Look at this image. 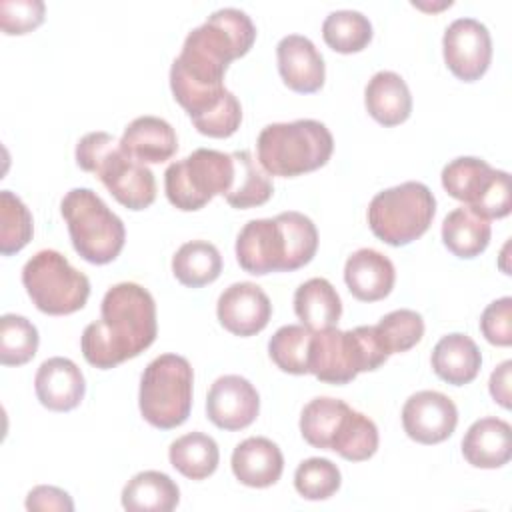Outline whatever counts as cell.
Returning a JSON list of instances; mask_svg holds the SVG:
<instances>
[{"mask_svg": "<svg viewBox=\"0 0 512 512\" xmlns=\"http://www.w3.org/2000/svg\"><path fill=\"white\" fill-rule=\"evenodd\" d=\"M256 40V26L240 8H220L192 28L170 66V88L192 122L216 110L230 90L224 86L228 64L244 56Z\"/></svg>", "mask_w": 512, "mask_h": 512, "instance_id": "cell-1", "label": "cell"}, {"mask_svg": "<svg viewBox=\"0 0 512 512\" xmlns=\"http://www.w3.org/2000/svg\"><path fill=\"white\" fill-rule=\"evenodd\" d=\"M158 332L156 302L136 282H118L106 290L100 320L90 322L80 338L88 364L110 370L144 352Z\"/></svg>", "mask_w": 512, "mask_h": 512, "instance_id": "cell-2", "label": "cell"}, {"mask_svg": "<svg viewBox=\"0 0 512 512\" xmlns=\"http://www.w3.org/2000/svg\"><path fill=\"white\" fill-rule=\"evenodd\" d=\"M318 248L314 222L296 210L248 220L236 238L238 264L254 274L292 272L308 264Z\"/></svg>", "mask_w": 512, "mask_h": 512, "instance_id": "cell-3", "label": "cell"}, {"mask_svg": "<svg viewBox=\"0 0 512 512\" xmlns=\"http://www.w3.org/2000/svg\"><path fill=\"white\" fill-rule=\"evenodd\" d=\"M76 164L96 174L108 192L130 210H144L156 198L152 170L128 156L108 132H88L76 144Z\"/></svg>", "mask_w": 512, "mask_h": 512, "instance_id": "cell-4", "label": "cell"}, {"mask_svg": "<svg viewBox=\"0 0 512 512\" xmlns=\"http://www.w3.org/2000/svg\"><path fill=\"white\" fill-rule=\"evenodd\" d=\"M334 150L326 124L312 118L274 122L260 130L256 140L258 164L272 176H300L324 166Z\"/></svg>", "mask_w": 512, "mask_h": 512, "instance_id": "cell-5", "label": "cell"}, {"mask_svg": "<svg viewBox=\"0 0 512 512\" xmlns=\"http://www.w3.org/2000/svg\"><path fill=\"white\" fill-rule=\"evenodd\" d=\"M388 356L374 326H356L352 330L332 326L312 332L308 372L320 382L348 384L360 372L380 368Z\"/></svg>", "mask_w": 512, "mask_h": 512, "instance_id": "cell-6", "label": "cell"}, {"mask_svg": "<svg viewBox=\"0 0 512 512\" xmlns=\"http://www.w3.org/2000/svg\"><path fill=\"white\" fill-rule=\"evenodd\" d=\"M74 250L90 264H108L124 248L126 228L92 188H72L60 202Z\"/></svg>", "mask_w": 512, "mask_h": 512, "instance_id": "cell-7", "label": "cell"}, {"mask_svg": "<svg viewBox=\"0 0 512 512\" xmlns=\"http://www.w3.org/2000/svg\"><path fill=\"white\" fill-rule=\"evenodd\" d=\"M194 372L180 354H160L142 372L138 406L144 420L160 430L184 424L192 410Z\"/></svg>", "mask_w": 512, "mask_h": 512, "instance_id": "cell-8", "label": "cell"}, {"mask_svg": "<svg viewBox=\"0 0 512 512\" xmlns=\"http://www.w3.org/2000/svg\"><path fill=\"white\" fill-rule=\"evenodd\" d=\"M436 198L416 180L378 192L368 204V224L376 238L390 246H406L420 238L432 224Z\"/></svg>", "mask_w": 512, "mask_h": 512, "instance_id": "cell-9", "label": "cell"}, {"mask_svg": "<svg viewBox=\"0 0 512 512\" xmlns=\"http://www.w3.org/2000/svg\"><path fill=\"white\" fill-rule=\"evenodd\" d=\"M22 284L32 304L52 316L72 314L84 308L90 296V280L76 270L64 254L38 250L22 268Z\"/></svg>", "mask_w": 512, "mask_h": 512, "instance_id": "cell-10", "label": "cell"}, {"mask_svg": "<svg viewBox=\"0 0 512 512\" xmlns=\"http://www.w3.org/2000/svg\"><path fill=\"white\" fill-rule=\"evenodd\" d=\"M234 178L232 154L196 148L164 172V190L172 206L184 212L204 208L216 194L226 196Z\"/></svg>", "mask_w": 512, "mask_h": 512, "instance_id": "cell-11", "label": "cell"}, {"mask_svg": "<svg viewBox=\"0 0 512 512\" xmlns=\"http://www.w3.org/2000/svg\"><path fill=\"white\" fill-rule=\"evenodd\" d=\"M444 190L464 202L478 216L492 220L504 218L512 210L510 174L492 168L476 156H460L442 168Z\"/></svg>", "mask_w": 512, "mask_h": 512, "instance_id": "cell-12", "label": "cell"}, {"mask_svg": "<svg viewBox=\"0 0 512 512\" xmlns=\"http://www.w3.org/2000/svg\"><path fill=\"white\" fill-rule=\"evenodd\" d=\"M442 52L448 70L456 78L474 82L484 76L492 60L490 32L476 18H456L444 30Z\"/></svg>", "mask_w": 512, "mask_h": 512, "instance_id": "cell-13", "label": "cell"}, {"mask_svg": "<svg viewBox=\"0 0 512 512\" xmlns=\"http://www.w3.org/2000/svg\"><path fill=\"white\" fill-rule=\"evenodd\" d=\"M458 424L456 404L438 390H420L402 406L404 432L420 444H438L452 436Z\"/></svg>", "mask_w": 512, "mask_h": 512, "instance_id": "cell-14", "label": "cell"}, {"mask_svg": "<svg viewBox=\"0 0 512 512\" xmlns=\"http://www.w3.org/2000/svg\"><path fill=\"white\" fill-rule=\"evenodd\" d=\"M260 410L256 388L238 374L216 378L206 396V414L222 430H242L250 426Z\"/></svg>", "mask_w": 512, "mask_h": 512, "instance_id": "cell-15", "label": "cell"}, {"mask_svg": "<svg viewBox=\"0 0 512 512\" xmlns=\"http://www.w3.org/2000/svg\"><path fill=\"white\" fill-rule=\"evenodd\" d=\"M216 316L236 336H254L266 328L272 316L268 294L254 282H234L218 296Z\"/></svg>", "mask_w": 512, "mask_h": 512, "instance_id": "cell-16", "label": "cell"}, {"mask_svg": "<svg viewBox=\"0 0 512 512\" xmlns=\"http://www.w3.org/2000/svg\"><path fill=\"white\" fill-rule=\"evenodd\" d=\"M278 72L284 84L300 94L322 88L326 66L314 42L302 34H288L276 44Z\"/></svg>", "mask_w": 512, "mask_h": 512, "instance_id": "cell-17", "label": "cell"}, {"mask_svg": "<svg viewBox=\"0 0 512 512\" xmlns=\"http://www.w3.org/2000/svg\"><path fill=\"white\" fill-rule=\"evenodd\" d=\"M34 390L40 404L54 412H68L76 408L86 392L82 370L64 356L44 360L34 376Z\"/></svg>", "mask_w": 512, "mask_h": 512, "instance_id": "cell-18", "label": "cell"}, {"mask_svg": "<svg viewBox=\"0 0 512 512\" xmlns=\"http://www.w3.org/2000/svg\"><path fill=\"white\" fill-rule=\"evenodd\" d=\"M394 280L392 260L374 248H360L346 258L344 282L350 294L362 302L386 298L394 288Z\"/></svg>", "mask_w": 512, "mask_h": 512, "instance_id": "cell-19", "label": "cell"}, {"mask_svg": "<svg viewBox=\"0 0 512 512\" xmlns=\"http://www.w3.org/2000/svg\"><path fill=\"white\" fill-rule=\"evenodd\" d=\"M230 464L236 480L244 486L268 488L280 480L284 456L278 444L270 438L250 436L236 444Z\"/></svg>", "mask_w": 512, "mask_h": 512, "instance_id": "cell-20", "label": "cell"}, {"mask_svg": "<svg viewBox=\"0 0 512 512\" xmlns=\"http://www.w3.org/2000/svg\"><path fill=\"white\" fill-rule=\"evenodd\" d=\"M120 148L142 164H160L178 150L174 128L158 116H138L122 132Z\"/></svg>", "mask_w": 512, "mask_h": 512, "instance_id": "cell-21", "label": "cell"}, {"mask_svg": "<svg viewBox=\"0 0 512 512\" xmlns=\"http://www.w3.org/2000/svg\"><path fill=\"white\" fill-rule=\"evenodd\" d=\"M462 454L474 468H500L512 456V428L506 420L486 416L470 424L462 438Z\"/></svg>", "mask_w": 512, "mask_h": 512, "instance_id": "cell-22", "label": "cell"}, {"mask_svg": "<svg viewBox=\"0 0 512 512\" xmlns=\"http://www.w3.org/2000/svg\"><path fill=\"white\" fill-rule=\"evenodd\" d=\"M364 104L368 114L382 126L402 124L412 112V94L406 80L392 72H376L364 88Z\"/></svg>", "mask_w": 512, "mask_h": 512, "instance_id": "cell-23", "label": "cell"}, {"mask_svg": "<svg viewBox=\"0 0 512 512\" xmlns=\"http://www.w3.org/2000/svg\"><path fill=\"white\" fill-rule=\"evenodd\" d=\"M430 362L438 378L452 386H464L478 376L482 356L470 336L452 332L436 342Z\"/></svg>", "mask_w": 512, "mask_h": 512, "instance_id": "cell-24", "label": "cell"}, {"mask_svg": "<svg viewBox=\"0 0 512 512\" xmlns=\"http://www.w3.org/2000/svg\"><path fill=\"white\" fill-rule=\"evenodd\" d=\"M294 312L312 332L332 328L342 314V300L326 278H310L294 292Z\"/></svg>", "mask_w": 512, "mask_h": 512, "instance_id": "cell-25", "label": "cell"}, {"mask_svg": "<svg viewBox=\"0 0 512 512\" xmlns=\"http://www.w3.org/2000/svg\"><path fill=\"white\" fill-rule=\"evenodd\" d=\"M178 502L176 482L158 470L138 472L122 488V506L130 512H170Z\"/></svg>", "mask_w": 512, "mask_h": 512, "instance_id": "cell-26", "label": "cell"}, {"mask_svg": "<svg viewBox=\"0 0 512 512\" xmlns=\"http://www.w3.org/2000/svg\"><path fill=\"white\" fill-rule=\"evenodd\" d=\"M490 222L468 206H458L442 220V242L458 258L482 254L490 242Z\"/></svg>", "mask_w": 512, "mask_h": 512, "instance_id": "cell-27", "label": "cell"}, {"mask_svg": "<svg viewBox=\"0 0 512 512\" xmlns=\"http://www.w3.org/2000/svg\"><path fill=\"white\" fill-rule=\"evenodd\" d=\"M168 460L182 476L204 480L216 472L220 450L212 436L204 432H188L170 444Z\"/></svg>", "mask_w": 512, "mask_h": 512, "instance_id": "cell-28", "label": "cell"}, {"mask_svg": "<svg viewBox=\"0 0 512 512\" xmlns=\"http://www.w3.org/2000/svg\"><path fill=\"white\" fill-rule=\"evenodd\" d=\"M234 178L228 194L224 196L232 208H254L264 204L272 192L274 184L268 172L254 160L250 150L232 152Z\"/></svg>", "mask_w": 512, "mask_h": 512, "instance_id": "cell-29", "label": "cell"}, {"mask_svg": "<svg viewBox=\"0 0 512 512\" xmlns=\"http://www.w3.org/2000/svg\"><path fill=\"white\" fill-rule=\"evenodd\" d=\"M176 280L188 288H200L214 282L222 272V256L208 240L184 242L172 256Z\"/></svg>", "mask_w": 512, "mask_h": 512, "instance_id": "cell-30", "label": "cell"}, {"mask_svg": "<svg viewBox=\"0 0 512 512\" xmlns=\"http://www.w3.org/2000/svg\"><path fill=\"white\" fill-rule=\"evenodd\" d=\"M350 406L344 400L318 396L312 398L300 414V434L302 438L320 450H330L334 436L348 414Z\"/></svg>", "mask_w": 512, "mask_h": 512, "instance_id": "cell-31", "label": "cell"}, {"mask_svg": "<svg viewBox=\"0 0 512 512\" xmlns=\"http://www.w3.org/2000/svg\"><path fill=\"white\" fill-rule=\"evenodd\" d=\"M322 38L336 52H360L372 40V24L358 10H334L322 22Z\"/></svg>", "mask_w": 512, "mask_h": 512, "instance_id": "cell-32", "label": "cell"}, {"mask_svg": "<svg viewBox=\"0 0 512 512\" xmlns=\"http://www.w3.org/2000/svg\"><path fill=\"white\" fill-rule=\"evenodd\" d=\"M330 450L350 462H362L374 456L378 450V428L374 420L350 408L334 436Z\"/></svg>", "mask_w": 512, "mask_h": 512, "instance_id": "cell-33", "label": "cell"}, {"mask_svg": "<svg viewBox=\"0 0 512 512\" xmlns=\"http://www.w3.org/2000/svg\"><path fill=\"white\" fill-rule=\"evenodd\" d=\"M312 330L302 324H286L268 340L272 362L288 374H308V348Z\"/></svg>", "mask_w": 512, "mask_h": 512, "instance_id": "cell-34", "label": "cell"}, {"mask_svg": "<svg viewBox=\"0 0 512 512\" xmlns=\"http://www.w3.org/2000/svg\"><path fill=\"white\" fill-rule=\"evenodd\" d=\"M36 326L20 314H2L0 318V362L4 366H22L36 356Z\"/></svg>", "mask_w": 512, "mask_h": 512, "instance_id": "cell-35", "label": "cell"}, {"mask_svg": "<svg viewBox=\"0 0 512 512\" xmlns=\"http://www.w3.org/2000/svg\"><path fill=\"white\" fill-rule=\"evenodd\" d=\"M34 234L32 214L10 190L0 192V252L10 256L20 252Z\"/></svg>", "mask_w": 512, "mask_h": 512, "instance_id": "cell-36", "label": "cell"}, {"mask_svg": "<svg viewBox=\"0 0 512 512\" xmlns=\"http://www.w3.org/2000/svg\"><path fill=\"white\" fill-rule=\"evenodd\" d=\"M374 328L388 354L406 352L424 336V320L410 308H398L384 314Z\"/></svg>", "mask_w": 512, "mask_h": 512, "instance_id": "cell-37", "label": "cell"}, {"mask_svg": "<svg viewBox=\"0 0 512 512\" xmlns=\"http://www.w3.org/2000/svg\"><path fill=\"white\" fill-rule=\"evenodd\" d=\"M342 482L338 466L328 458H306L294 472V488L306 500H326L338 492Z\"/></svg>", "mask_w": 512, "mask_h": 512, "instance_id": "cell-38", "label": "cell"}, {"mask_svg": "<svg viewBox=\"0 0 512 512\" xmlns=\"http://www.w3.org/2000/svg\"><path fill=\"white\" fill-rule=\"evenodd\" d=\"M44 12L42 0H2L0 26L6 34H26L42 24Z\"/></svg>", "mask_w": 512, "mask_h": 512, "instance_id": "cell-39", "label": "cell"}, {"mask_svg": "<svg viewBox=\"0 0 512 512\" xmlns=\"http://www.w3.org/2000/svg\"><path fill=\"white\" fill-rule=\"evenodd\" d=\"M480 330L494 346L512 344V298L502 296L490 302L480 316Z\"/></svg>", "mask_w": 512, "mask_h": 512, "instance_id": "cell-40", "label": "cell"}, {"mask_svg": "<svg viewBox=\"0 0 512 512\" xmlns=\"http://www.w3.org/2000/svg\"><path fill=\"white\" fill-rule=\"evenodd\" d=\"M242 122V106L234 94H230L216 110L206 114L204 118L192 122L196 130L204 136L212 138H228L232 136Z\"/></svg>", "mask_w": 512, "mask_h": 512, "instance_id": "cell-41", "label": "cell"}, {"mask_svg": "<svg viewBox=\"0 0 512 512\" xmlns=\"http://www.w3.org/2000/svg\"><path fill=\"white\" fill-rule=\"evenodd\" d=\"M26 508L28 510H62L72 512L74 502L70 494L58 486H34L26 496Z\"/></svg>", "mask_w": 512, "mask_h": 512, "instance_id": "cell-42", "label": "cell"}, {"mask_svg": "<svg viewBox=\"0 0 512 512\" xmlns=\"http://www.w3.org/2000/svg\"><path fill=\"white\" fill-rule=\"evenodd\" d=\"M510 368H512V362L510 360H504L492 374H490V382H488V388H490V394L492 398L504 406V408H510Z\"/></svg>", "mask_w": 512, "mask_h": 512, "instance_id": "cell-43", "label": "cell"}]
</instances>
